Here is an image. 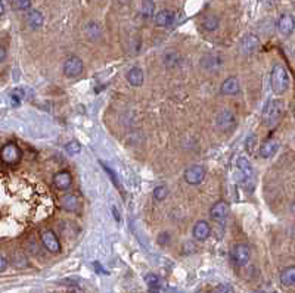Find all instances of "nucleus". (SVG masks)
I'll list each match as a JSON object with an SVG mask.
<instances>
[{
  "mask_svg": "<svg viewBox=\"0 0 295 293\" xmlns=\"http://www.w3.org/2000/svg\"><path fill=\"white\" fill-rule=\"evenodd\" d=\"M258 46H260V40L255 34H246L241 42V50L244 53H252L258 49Z\"/></svg>",
  "mask_w": 295,
  "mask_h": 293,
  "instance_id": "a211bd4d",
  "label": "nucleus"
},
{
  "mask_svg": "<svg viewBox=\"0 0 295 293\" xmlns=\"http://www.w3.org/2000/svg\"><path fill=\"white\" fill-rule=\"evenodd\" d=\"M177 63H180V53L176 50H167L164 55V65L167 68H174Z\"/></svg>",
  "mask_w": 295,
  "mask_h": 293,
  "instance_id": "393cba45",
  "label": "nucleus"
},
{
  "mask_svg": "<svg viewBox=\"0 0 295 293\" xmlns=\"http://www.w3.org/2000/svg\"><path fill=\"white\" fill-rule=\"evenodd\" d=\"M140 15L145 19H149L155 15V3L154 2H143L140 5Z\"/></svg>",
  "mask_w": 295,
  "mask_h": 293,
  "instance_id": "a878e982",
  "label": "nucleus"
},
{
  "mask_svg": "<svg viewBox=\"0 0 295 293\" xmlns=\"http://www.w3.org/2000/svg\"><path fill=\"white\" fill-rule=\"evenodd\" d=\"M215 125L221 131H230L236 127V117L230 111H220L215 117Z\"/></svg>",
  "mask_w": 295,
  "mask_h": 293,
  "instance_id": "0eeeda50",
  "label": "nucleus"
},
{
  "mask_svg": "<svg viewBox=\"0 0 295 293\" xmlns=\"http://www.w3.org/2000/svg\"><path fill=\"white\" fill-rule=\"evenodd\" d=\"M270 86L275 94L280 96L283 94L288 87H289V74L283 65L275 63L272 68V74H270Z\"/></svg>",
  "mask_w": 295,
  "mask_h": 293,
  "instance_id": "f257e3e1",
  "label": "nucleus"
},
{
  "mask_svg": "<svg viewBox=\"0 0 295 293\" xmlns=\"http://www.w3.org/2000/svg\"><path fill=\"white\" fill-rule=\"evenodd\" d=\"M102 167H103V168H105V171H106V172H108V174L111 175V178H113V181L115 183V186H118L117 189H121V185H120V183L117 181V174H115V172H114L113 170H111L109 167H106L105 164H102Z\"/></svg>",
  "mask_w": 295,
  "mask_h": 293,
  "instance_id": "473e14b6",
  "label": "nucleus"
},
{
  "mask_svg": "<svg viewBox=\"0 0 295 293\" xmlns=\"http://www.w3.org/2000/svg\"><path fill=\"white\" fill-rule=\"evenodd\" d=\"M84 69V63L80 58L77 56H71L68 58L64 65H62V72H64V76L68 77V78H76L79 77L82 72Z\"/></svg>",
  "mask_w": 295,
  "mask_h": 293,
  "instance_id": "20e7f679",
  "label": "nucleus"
},
{
  "mask_svg": "<svg viewBox=\"0 0 295 293\" xmlns=\"http://www.w3.org/2000/svg\"><path fill=\"white\" fill-rule=\"evenodd\" d=\"M154 21L158 27H171L176 21V14L171 9H163L154 15Z\"/></svg>",
  "mask_w": 295,
  "mask_h": 293,
  "instance_id": "9b49d317",
  "label": "nucleus"
},
{
  "mask_svg": "<svg viewBox=\"0 0 295 293\" xmlns=\"http://www.w3.org/2000/svg\"><path fill=\"white\" fill-rule=\"evenodd\" d=\"M145 281L149 287V292H154V290H160V277L155 276V274H146L145 276Z\"/></svg>",
  "mask_w": 295,
  "mask_h": 293,
  "instance_id": "bb28decb",
  "label": "nucleus"
},
{
  "mask_svg": "<svg viewBox=\"0 0 295 293\" xmlns=\"http://www.w3.org/2000/svg\"><path fill=\"white\" fill-rule=\"evenodd\" d=\"M5 12V6H3V3L2 2H0V15H2Z\"/></svg>",
  "mask_w": 295,
  "mask_h": 293,
  "instance_id": "ea45409f",
  "label": "nucleus"
},
{
  "mask_svg": "<svg viewBox=\"0 0 295 293\" xmlns=\"http://www.w3.org/2000/svg\"><path fill=\"white\" fill-rule=\"evenodd\" d=\"M72 185V177L68 171H59L53 175V186L59 190H68Z\"/></svg>",
  "mask_w": 295,
  "mask_h": 293,
  "instance_id": "9d476101",
  "label": "nucleus"
},
{
  "mask_svg": "<svg viewBox=\"0 0 295 293\" xmlns=\"http://www.w3.org/2000/svg\"><path fill=\"white\" fill-rule=\"evenodd\" d=\"M42 243L52 253H58L61 250V243H59L56 234L52 230H45L42 233Z\"/></svg>",
  "mask_w": 295,
  "mask_h": 293,
  "instance_id": "6e6552de",
  "label": "nucleus"
},
{
  "mask_svg": "<svg viewBox=\"0 0 295 293\" xmlns=\"http://www.w3.org/2000/svg\"><path fill=\"white\" fill-rule=\"evenodd\" d=\"M154 199L155 200H158V202H163L165 198H167V195H168V189L165 187V186H158V187H155L154 189Z\"/></svg>",
  "mask_w": 295,
  "mask_h": 293,
  "instance_id": "c85d7f7f",
  "label": "nucleus"
},
{
  "mask_svg": "<svg viewBox=\"0 0 295 293\" xmlns=\"http://www.w3.org/2000/svg\"><path fill=\"white\" fill-rule=\"evenodd\" d=\"M213 293H235V290H233V287H232L230 284H228V283H221V284H218V286L214 289Z\"/></svg>",
  "mask_w": 295,
  "mask_h": 293,
  "instance_id": "2f4dec72",
  "label": "nucleus"
},
{
  "mask_svg": "<svg viewBox=\"0 0 295 293\" xmlns=\"http://www.w3.org/2000/svg\"><path fill=\"white\" fill-rule=\"evenodd\" d=\"M22 97H24V94H22V92L19 89L14 90L11 93V103H12V106H19L21 102H22Z\"/></svg>",
  "mask_w": 295,
  "mask_h": 293,
  "instance_id": "7c9ffc66",
  "label": "nucleus"
},
{
  "mask_svg": "<svg viewBox=\"0 0 295 293\" xmlns=\"http://www.w3.org/2000/svg\"><path fill=\"white\" fill-rule=\"evenodd\" d=\"M201 25L205 31H215L220 25V19L215 15H205L201 21Z\"/></svg>",
  "mask_w": 295,
  "mask_h": 293,
  "instance_id": "b1692460",
  "label": "nucleus"
},
{
  "mask_svg": "<svg viewBox=\"0 0 295 293\" xmlns=\"http://www.w3.org/2000/svg\"><path fill=\"white\" fill-rule=\"evenodd\" d=\"M245 180H246V178L244 177V174H242L239 170H236V171H235V181H236V183H244Z\"/></svg>",
  "mask_w": 295,
  "mask_h": 293,
  "instance_id": "c9c22d12",
  "label": "nucleus"
},
{
  "mask_svg": "<svg viewBox=\"0 0 295 293\" xmlns=\"http://www.w3.org/2000/svg\"><path fill=\"white\" fill-rule=\"evenodd\" d=\"M223 65V58L218 55H205L201 59V66L207 71H217Z\"/></svg>",
  "mask_w": 295,
  "mask_h": 293,
  "instance_id": "f3484780",
  "label": "nucleus"
},
{
  "mask_svg": "<svg viewBox=\"0 0 295 293\" xmlns=\"http://www.w3.org/2000/svg\"><path fill=\"white\" fill-rule=\"evenodd\" d=\"M254 144H255V136L248 137V141H246V149H248V151H252V149H254Z\"/></svg>",
  "mask_w": 295,
  "mask_h": 293,
  "instance_id": "e433bc0d",
  "label": "nucleus"
},
{
  "mask_svg": "<svg viewBox=\"0 0 295 293\" xmlns=\"http://www.w3.org/2000/svg\"><path fill=\"white\" fill-rule=\"evenodd\" d=\"M31 2L30 0H15V2H12V8L16 9V11H28L31 8Z\"/></svg>",
  "mask_w": 295,
  "mask_h": 293,
  "instance_id": "c756f323",
  "label": "nucleus"
},
{
  "mask_svg": "<svg viewBox=\"0 0 295 293\" xmlns=\"http://www.w3.org/2000/svg\"><path fill=\"white\" fill-rule=\"evenodd\" d=\"M198 293H202V292H198Z\"/></svg>",
  "mask_w": 295,
  "mask_h": 293,
  "instance_id": "a19ab883",
  "label": "nucleus"
},
{
  "mask_svg": "<svg viewBox=\"0 0 295 293\" xmlns=\"http://www.w3.org/2000/svg\"><path fill=\"white\" fill-rule=\"evenodd\" d=\"M113 214H114V216H115V219H117V221H120V215H118V212H117V208L115 206H113Z\"/></svg>",
  "mask_w": 295,
  "mask_h": 293,
  "instance_id": "58836bf2",
  "label": "nucleus"
},
{
  "mask_svg": "<svg viewBox=\"0 0 295 293\" xmlns=\"http://www.w3.org/2000/svg\"><path fill=\"white\" fill-rule=\"evenodd\" d=\"M249 247L244 243H238V245H233L232 249H230V258L232 261L239 265V267H244L249 262Z\"/></svg>",
  "mask_w": 295,
  "mask_h": 293,
  "instance_id": "39448f33",
  "label": "nucleus"
},
{
  "mask_svg": "<svg viewBox=\"0 0 295 293\" xmlns=\"http://www.w3.org/2000/svg\"><path fill=\"white\" fill-rule=\"evenodd\" d=\"M278 148H279V144H278V141L275 139H267L264 143H262L260 151H258V155H260L262 158H264V159H269L278 152Z\"/></svg>",
  "mask_w": 295,
  "mask_h": 293,
  "instance_id": "dca6fc26",
  "label": "nucleus"
},
{
  "mask_svg": "<svg viewBox=\"0 0 295 293\" xmlns=\"http://www.w3.org/2000/svg\"><path fill=\"white\" fill-rule=\"evenodd\" d=\"M65 151L69 154V155H77L82 152V146L77 140H71L65 144Z\"/></svg>",
  "mask_w": 295,
  "mask_h": 293,
  "instance_id": "cd10ccee",
  "label": "nucleus"
},
{
  "mask_svg": "<svg viewBox=\"0 0 295 293\" xmlns=\"http://www.w3.org/2000/svg\"><path fill=\"white\" fill-rule=\"evenodd\" d=\"M22 152L15 143H8L5 144L2 151H0V159L6 165H15L21 161Z\"/></svg>",
  "mask_w": 295,
  "mask_h": 293,
  "instance_id": "7ed1b4c3",
  "label": "nucleus"
},
{
  "mask_svg": "<svg viewBox=\"0 0 295 293\" xmlns=\"http://www.w3.org/2000/svg\"><path fill=\"white\" fill-rule=\"evenodd\" d=\"M239 90H241V84L236 77H228L220 86V92L228 96H235L239 93Z\"/></svg>",
  "mask_w": 295,
  "mask_h": 293,
  "instance_id": "f8f14e48",
  "label": "nucleus"
},
{
  "mask_svg": "<svg viewBox=\"0 0 295 293\" xmlns=\"http://www.w3.org/2000/svg\"><path fill=\"white\" fill-rule=\"evenodd\" d=\"M158 243L161 246H167V243H170V234L168 233H161L158 236Z\"/></svg>",
  "mask_w": 295,
  "mask_h": 293,
  "instance_id": "72a5a7b5",
  "label": "nucleus"
},
{
  "mask_svg": "<svg viewBox=\"0 0 295 293\" xmlns=\"http://www.w3.org/2000/svg\"><path fill=\"white\" fill-rule=\"evenodd\" d=\"M236 165H238V170L244 174V177H245L246 180L252 178V175H254V170H252L249 161H248L245 156H239V158L236 159Z\"/></svg>",
  "mask_w": 295,
  "mask_h": 293,
  "instance_id": "4be33fe9",
  "label": "nucleus"
},
{
  "mask_svg": "<svg viewBox=\"0 0 295 293\" xmlns=\"http://www.w3.org/2000/svg\"><path fill=\"white\" fill-rule=\"evenodd\" d=\"M5 59H6V50H5V47L0 46V63H2Z\"/></svg>",
  "mask_w": 295,
  "mask_h": 293,
  "instance_id": "4c0bfd02",
  "label": "nucleus"
},
{
  "mask_svg": "<svg viewBox=\"0 0 295 293\" xmlns=\"http://www.w3.org/2000/svg\"><path fill=\"white\" fill-rule=\"evenodd\" d=\"M280 283L283 286H288V287L294 286V283H295V267L291 265V267H286V268L282 270V273H280Z\"/></svg>",
  "mask_w": 295,
  "mask_h": 293,
  "instance_id": "5701e85b",
  "label": "nucleus"
},
{
  "mask_svg": "<svg viewBox=\"0 0 295 293\" xmlns=\"http://www.w3.org/2000/svg\"><path fill=\"white\" fill-rule=\"evenodd\" d=\"M126 78L129 81L130 86L133 87H140L145 81V74H143V71L139 68V66H133L127 71V74H126Z\"/></svg>",
  "mask_w": 295,
  "mask_h": 293,
  "instance_id": "2eb2a0df",
  "label": "nucleus"
},
{
  "mask_svg": "<svg viewBox=\"0 0 295 293\" xmlns=\"http://www.w3.org/2000/svg\"><path fill=\"white\" fill-rule=\"evenodd\" d=\"M27 24L31 30H37L43 25V15L40 11H35V9H31L28 11L27 14Z\"/></svg>",
  "mask_w": 295,
  "mask_h": 293,
  "instance_id": "412c9836",
  "label": "nucleus"
},
{
  "mask_svg": "<svg viewBox=\"0 0 295 293\" xmlns=\"http://www.w3.org/2000/svg\"><path fill=\"white\" fill-rule=\"evenodd\" d=\"M282 115H283V103L280 100L272 99L266 103V106L263 109L262 120H263V124L266 127L273 128L282 120Z\"/></svg>",
  "mask_w": 295,
  "mask_h": 293,
  "instance_id": "f03ea898",
  "label": "nucleus"
},
{
  "mask_svg": "<svg viewBox=\"0 0 295 293\" xmlns=\"http://www.w3.org/2000/svg\"><path fill=\"white\" fill-rule=\"evenodd\" d=\"M8 268V260L3 255H0V273H3Z\"/></svg>",
  "mask_w": 295,
  "mask_h": 293,
  "instance_id": "f704fd0d",
  "label": "nucleus"
},
{
  "mask_svg": "<svg viewBox=\"0 0 295 293\" xmlns=\"http://www.w3.org/2000/svg\"><path fill=\"white\" fill-rule=\"evenodd\" d=\"M184 181L191 186H198L205 180V170L201 165H191L183 174Z\"/></svg>",
  "mask_w": 295,
  "mask_h": 293,
  "instance_id": "423d86ee",
  "label": "nucleus"
},
{
  "mask_svg": "<svg viewBox=\"0 0 295 293\" xmlns=\"http://www.w3.org/2000/svg\"><path fill=\"white\" fill-rule=\"evenodd\" d=\"M84 34L86 37L92 42H96L102 37V30H100V25L95 21H89L86 25H84Z\"/></svg>",
  "mask_w": 295,
  "mask_h": 293,
  "instance_id": "aec40b11",
  "label": "nucleus"
},
{
  "mask_svg": "<svg viewBox=\"0 0 295 293\" xmlns=\"http://www.w3.org/2000/svg\"><path fill=\"white\" fill-rule=\"evenodd\" d=\"M228 214H229V205L225 200L215 202L210 209V215L215 221H223V219H226Z\"/></svg>",
  "mask_w": 295,
  "mask_h": 293,
  "instance_id": "1a4fd4ad",
  "label": "nucleus"
},
{
  "mask_svg": "<svg viewBox=\"0 0 295 293\" xmlns=\"http://www.w3.org/2000/svg\"><path fill=\"white\" fill-rule=\"evenodd\" d=\"M276 27H278V31L282 35H289L294 31V16L289 15V14L280 15V18L278 19Z\"/></svg>",
  "mask_w": 295,
  "mask_h": 293,
  "instance_id": "4468645a",
  "label": "nucleus"
},
{
  "mask_svg": "<svg viewBox=\"0 0 295 293\" xmlns=\"http://www.w3.org/2000/svg\"><path fill=\"white\" fill-rule=\"evenodd\" d=\"M61 208H64L65 211H69V212H74L80 208V202H79V198L72 193H66L61 198Z\"/></svg>",
  "mask_w": 295,
  "mask_h": 293,
  "instance_id": "6ab92c4d",
  "label": "nucleus"
},
{
  "mask_svg": "<svg viewBox=\"0 0 295 293\" xmlns=\"http://www.w3.org/2000/svg\"><path fill=\"white\" fill-rule=\"evenodd\" d=\"M210 234H211V229H210V224L207 221H198L192 229V236L198 242L207 240L210 237Z\"/></svg>",
  "mask_w": 295,
  "mask_h": 293,
  "instance_id": "ddd939ff",
  "label": "nucleus"
}]
</instances>
